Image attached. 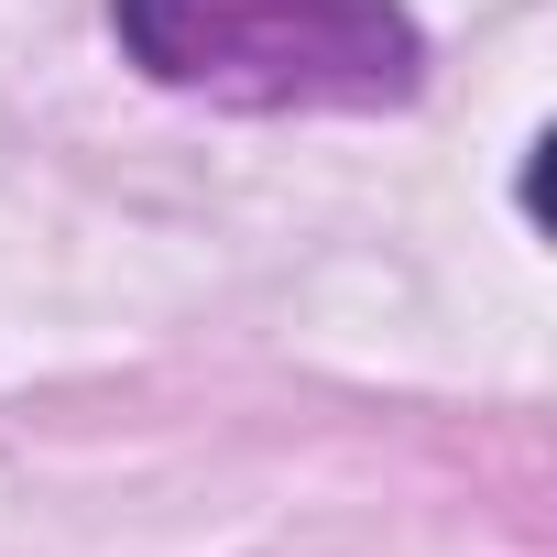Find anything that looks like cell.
Listing matches in <instances>:
<instances>
[{"mask_svg": "<svg viewBox=\"0 0 557 557\" xmlns=\"http://www.w3.org/2000/svg\"><path fill=\"white\" fill-rule=\"evenodd\" d=\"M110 34L208 110H405L426 88L405 0H110Z\"/></svg>", "mask_w": 557, "mask_h": 557, "instance_id": "cell-1", "label": "cell"}]
</instances>
